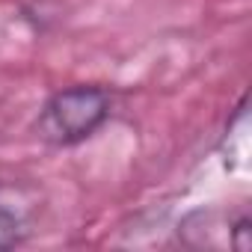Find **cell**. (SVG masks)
I'll return each instance as SVG.
<instances>
[{
    "mask_svg": "<svg viewBox=\"0 0 252 252\" xmlns=\"http://www.w3.org/2000/svg\"><path fill=\"white\" fill-rule=\"evenodd\" d=\"M110 110L113 98L104 86H86V83L65 86L42 104L36 119V134L42 143L57 149L77 146L89 140L110 119Z\"/></svg>",
    "mask_w": 252,
    "mask_h": 252,
    "instance_id": "1",
    "label": "cell"
},
{
    "mask_svg": "<svg viewBox=\"0 0 252 252\" xmlns=\"http://www.w3.org/2000/svg\"><path fill=\"white\" fill-rule=\"evenodd\" d=\"M27 237V220L21 208H12L6 199H0V249H12Z\"/></svg>",
    "mask_w": 252,
    "mask_h": 252,
    "instance_id": "2",
    "label": "cell"
}]
</instances>
